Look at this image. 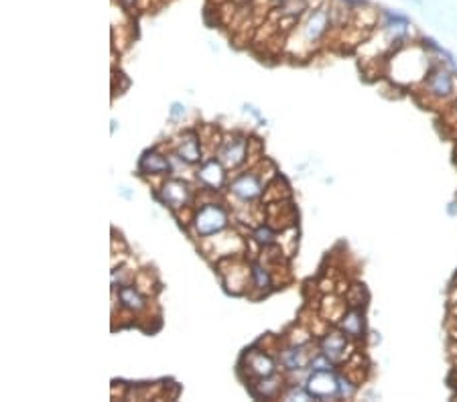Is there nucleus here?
Here are the masks:
<instances>
[{
	"label": "nucleus",
	"mask_w": 457,
	"mask_h": 402,
	"mask_svg": "<svg viewBox=\"0 0 457 402\" xmlns=\"http://www.w3.org/2000/svg\"><path fill=\"white\" fill-rule=\"evenodd\" d=\"M244 362H246V370L256 376V378H266V376H272L275 374V362L266 356L265 352H258V350H248L244 354Z\"/></svg>",
	"instance_id": "obj_8"
},
{
	"label": "nucleus",
	"mask_w": 457,
	"mask_h": 402,
	"mask_svg": "<svg viewBox=\"0 0 457 402\" xmlns=\"http://www.w3.org/2000/svg\"><path fill=\"white\" fill-rule=\"evenodd\" d=\"M181 114H185V108L181 104H173V108H171V118H177Z\"/></svg>",
	"instance_id": "obj_21"
},
{
	"label": "nucleus",
	"mask_w": 457,
	"mask_h": 402,
	"mask_svg": "<svg viewBox=\"0 0 457 402\" xmlns=\"http://www.w3.org/2000/svg\"><path fill=\"white\" fill-rule=\"evenodd\" d=\"M230 191L236 195L238 199H242V201H252V199H256V197L263 195L265 187H263L260 179L256 177V175L244 173V175H240V177L232 181Z\"/></svg>",
	"instance_id": "obj_6"
},
{
	"label": "nucleus",
	"mask_w": 457,
	"mask_h": 402,
	"mask_svg": "<svg viewBox=\"0 0 457 402\" xmlns=\"http://www.w3.org/2000/svg\"><path fill=\"white\" fill-rule=\"evenodd\" d=\"M226 225H228V213L218 203H207L193 218V228L202 238L220 234Z\"/></svg>",
	"instance_id": "obj_2"
},
{
	"label": "nucleus",
	"mask_w": 457,
	"mask_h": 402,
	"mask_svg": "<svg viewBox=\"0 0 457 402\" xmlns=\"http://www.w3.org/2000/svg\"><path fill=\"white\" fill-rule=\"evenodd\" d=\"M248 143L244 136H234L232 140H226L220 149V163L224 167H238L246 161Z\"/></svg>",
	"instance_id": "obj_7"
},
{
	"label": "nucleus",
	"mask_w": 457,
	"mask_h": 402,
	"mask_svg": "<svg viewBox=\"0 0 457 402\" xmlns=\"http://www.w3.org/2000/svg\"><path fill=\"white\" fill-rule=\"evenodd\" d=\"M169 167H171L169 161L157 150H147L138 161L141 175H165V173H169Z\"/></svg>",
	"instance_id": "obj_11"
},
{
	"label": "nucleus",
	"mask_w": 457,
	"mask_h": 402,
	"mask_svg": "<svg viewBox=\"0 0 457 402\" xmlns=\"http://www.w3.org/2000/svg\"><path fill=\"white\" fill-rule=\"evenodd\" d=\"M307 390H309V394L315 401H324V398L339 396L338 376L331 374V370H327V372L313 370L309 380H307Z\"/></svg>",
	"instance_id": "obj_3"
},
{
	"label": "nucleus",
	"mask_w": 457,
	"mask_h": 402,
	"mask_svg": "<svg viewBox=\"0 0 457 402\" xmlns=\"http://www.w3.org/2000/svg\"><path fill=\"white\" fill-rule=\"evenodd\" d=\"M307 6V0H280L279 13L280 16H297L301 15Z\"/></svg>",
	"instance_id": "obj_18"
},
{
	"label": "nucleus",
	"mask_w": 457,
	"mask_h": 402,
	"mask_svg": "<svg viewBox=\"0 0 457 402\" xmlns=\"http://www.w3.org/2000/svg\"><path fill=\"white\" fill-rule=\"evenodd\" d=\"M456 114H457V102H456Z\"/></svg>",
	"instance_id": "obj_23"
},
{
	"label": "nucleus",
	"mask_w": 457,
	"mask_h": 402,
	"mask_svg": "<svg viewBox=\"0 0 457 402\" xmlns=\"http://www.w3.org/2000/svg\"><path fill=\"white\" fill-rule=\"evenodd\" d=\"M280 362L287 370H303L309 362V356L305 354V350L301 345H291L289 350L282 352Z\"/></svg>",
	"instance_id": "obj_14"
},
{
	"label": "nucleus",
	"mask_w": 457,
	"mask_h": 402,
	"mask_svg": "<svg viewBox=\"0 0 457 402\" xmlns=\"http://www.w3.org/2000/svg\"><path fill=\"white\" fill-rule=\"evenodd\" d=\"M177 155L181 161H185V163H189V164H195L202 161L199 136L193 133V130L183 134V138H181V143H179V147H177Z\"/></svg>",
	"instance_id": "obj_13"
},
{
	"label": "nucleus",
	"mask_w": 457,
	"mask_h": 402,
	"mask_svg": "<svg viewBox=\"0 0 457 402\" xmlns=\"http://www.w3.org/2000/svg\"><path fill=\"white\" fill-rule=\"evenodd\" d=\"M331 23L329 11L325 9H315L305 21V25L301 27V37L305 39V43H317L327 30V25Z\"/></svg>",
	"instance_id": "obj_5"
},
{
	"label": "nucleus",
	"mask_w": 457,
	"mask_h": 402,
	"mask_svg": "<svg viewBox=\"0 0 457 402\" xmlns=\"http://www.w3.org/2000/svg\"><path fill=\"white\" fill-rule=\"evenodd\" d=\"M457 79L451 69H447L445 65H433L423 79V89L427 91L433 100H451L456 98Z\"/></svg>",
	"instance_id": "obj_1"
},
{
	"label": "nucleus",
	"mask_w": 457,
	"mask_h": 402,
	"mask_svg": "<svg viewBox=\"0 0 457 402\" xmlns=\"http://www.w3.org/2000/svg\"><path fill=\"white\" fill-rule=\"evenodd\" d=\"M252 238L256 240L260 246L268 248V246H272V244L277 242V234L272 232V228H270V225H260V228H256V230H254V236H252Z\"/></svg>",
	"instance_id": "obj_19"
},
{
	"label": "nucleus",
	"mask_w": 457,
	"mask_h": 402,
	"mask_svg": "<svg viewBox=\"0 0 457 402\" xmlns=\"http://www.w3.org/2000/svg\"><path fill=\"white\" fill-rule=\"evenodd\" d=\"M120 2H122V4H124L126 9H131V6H133V4H134V2H136V0H120Z\"/></svg>",
	"instance_id": "obj_22"
},
{
	"label": "nucleus",
	"mask_w": 457,
	"mask_h": 402,
	"mask_svg": "<svg viewBox=\"0 0 457 402\" xmlns=\"http://www.w3.org/2000/svg\"><path fill=\"white\" fill-rule=\"evenodd\" d=\"M280 390V380L279 378H272V376H266V378H260V382L256 384V390L252 392L254 396H265V398H270V396H277Z\"/></svg>",
	"instance_id": "obj_16"
},
{
	"label": "nucleus",
	"mask_w": 457,
	"mask_h": 402,
	"mask_svg": "<svg viewBox=\"0 0 457 402\" xmlns=\"http://www.w3.org/2000/svg\"><path fill=\"white\" fill-rule=\"evenodd\" d=\"M339 329L348 337H354V340L362 337V333H364V313H362V309L350 307L339 319Z\"/></svg>",
	"instance_id": "obj_12"
},
{
	"label": "nucleus",
	"mask_w": 457,
	"mask_h": 402,
	"mask_svg": "<svg viewBox=\"0 0 457 402\" xmlns=\"http://www.w3.org/2000/svg\"><path fill=\"white\" fill-rule=\"evenodd\" d=\"M346 347H348V335L341 329H331L321 340V352L334 362H339L343 357Z\"/></svg>",
	"instance_id": "obj_9"
},
{
	"label": "nucleus",
	"mask_w": 457,
	"mask_h": 402,
	"mask_svg": "<svg viewBox=\"0 0 457 402\" xmlns=\"http://www.w3.org/2000/svg\"><path fill=\"white\" fill-rule=\"evenodd\" d=\"M119 297H120V303H122V307H126L128 311H143V309L147 307L145 297H143L134 286H128V284H124V286L120 289Z\"/></svg>",
	"instance_id": "obj_15"
},
{
	"label": "nucleus",
	"mask_w": 457,
	"mask_h": 402,
	"mask_svg": "<svg viewBox=\"0 0 457 402\" xmlns=\"http://www.w3.org/2000/svg\"><path fill=\"white\" fill-rule=\"evenodd\" d=\"M338 384H339V396L343 398H352L356 394V384L352 380L343 378V376H338Z\"/></svg>",
	"instance_id": "obj_20"
},
{
	"label": "nucleus",
	"mask_w": 457,
	"mask_h": 402,
	"mask_svg": "<svg viewBox=\"0 0 457 402\" xmlns=\"http://www.w3.org/2000/svg\"><path fill=\"white\" fill-rule=\"evenodd\" d=\"M157 197L171 209H181L189 203V199H192V189H189L187 183H183V181H179V179H169V181H165V185L159 189Z\"/></svg>",
	"instance_id": "obj_4"
},
{
	"label": "nucleus",
	"mask_w": 457,
	"mask_h": 402,
	"mask_svg": "<svg viewBox=\"0 0 457 402\" xmlns=\"http://www.w3.org/2000/svg\"><path fill=\"white\" fill-rule=\"evenodd\" d=\"M250 274H252V281L256 284V289H260V291H268L270 289V274H268V270L265 267H260V264H252L250 267Z\"/></svg>",
	"instance_id": "obj_17"
},
{
	"label": "nucleus",
	"mask_w": 457,
	"mask_h": 402,
	"mask_svg": "<svg viewBox=\"0 0 457 402\" xmlns=\"http://www.w3.org/2000/svg\"><path fill=\"white\" fill-rule=\"evenodd\" d=\"M197 179L202 181V185L207 189L218 191L224 181H226V173H224V164L220 161H207L199 167L197 171Z\"/></svg>",
	"instance_id": "obj_10"
}]
</instances>
